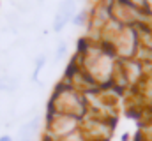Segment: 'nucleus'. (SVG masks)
<instances>
[{
  "instance_id": "nucleus-1",
  "label": "nucleus",
  "mask_w": 152,
  "mask_h": 141,
  "mask_svg": "<svg viewBox=\"0 0 152 141\" xmlns=\"http://www.w3.org/2000/svg\"><path fill=\"white\" fill-rule=\"evenodd\" d=\"M76 127H78V118L69 116V115H60V116H57V118L51 120L50 134H55V136L66 138V136H69L71 132H75Z\"/></svg>"
},
{
  "instance_id": "nucleus-2",
  "label": "nucleus",
  "mask_w": 152,
  "mask_h": 141,
  "mask_svg": "<svg viewBox=\"0 0 152 141\" xmlns=\"http://www.w3.org/2000/svg\"><path fill=\"white\" fill-rule=\"evenodd\" d=\"M76 12V4L75 0H64L62 4H60V7H58V11H57V14H55V21H53V30L55 32H60L71 20H73V16H75Z\"/></svg>"
},
{
  "instance_id": "nucleus-3",
  "label": "nucleus",
  "mask_w": 152,
  "mask_h": 141,
  "mask_svg": "<svg viewBox=\"0 0 152 141\" xmlns=\"http://www.w3.org/2000/svg\"><path fill=\"white\" fill-rule=\"evenodd\" d=\"M39 125H41V118H39V116L32 118L27 125L21 127V131H20V140H32V136L37 132Z\"/></svg>"
},
{
  "instance_id": "nucleus-4",
  "label": "nucleus",
  "mask_w": 152,
  "mask_h": 141,
  "mask_svg": "<svg viewBox=\"0 0 152 141\" xmlns=\"http://www.w3.org/2000/svg\"><path fill=\"white\" fill-rule=\"evenodd\" d=\"M64 141H83V136H81L78 131H75V132H71L69 136H66Z\"/></svg>"
},
{
  "instance_id": "nucleus-5",
  "label": "nucleus",
  "mask_w": 152,
  "mask_h": 141,
  "mask_svg": "<svg viewBox=\"0 0 152 141\" xmlns=\"http://www.w3.org/2000/svg\"><path fill=\"white\" fill-rule=\"evenodd\" d=\"M64 51H66V44L62 42V44L58 46V51H57V57H62V55H64Z\"/></svg>"
},
{
  "instance_id": "nucleus-6",
  "label": "nucleus",
  "mask_w": 152,
  "mask_h": 141,
  "mask_svg": "<svg viewBox=\"0 0 152 141\" xmlns=\"http://www.w3.org/2000/svg\"><path fill=\"white\" fill-rule=\"evenodd\" d=\"M0 141H12V138L5 134V136H0Z\"/></svg>"
},
{
  "instance_id": "nucleus-7",
  "label": "nucleus",
  "mask_w": 152,
  "mask_h": 141,
  "mask_svg": "<svg viewBox=\"0 0 152 141\" xmlns=\"http://www.w3.org/2000/svg\"><path fill=\"white\" fill-rule=\"evenodd\" d=\"M20 141H32V140H20Z\"/></svg>"
}]
</instances>
